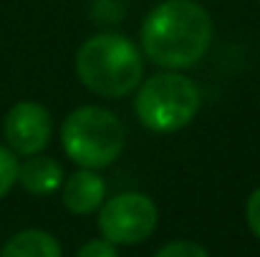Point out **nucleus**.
Wrapping results in <instances>:
<instances>
[{"mask_svg":"<svg viewBox=\"0 0 260 257\" xmlns=\"http://www.w3.org/2000/svg\"><path fill=\"white\" fill-rule=\"evenodd\" d=\"M157 204L142 192H121L101 204L99 230L114 245L144 242L157 230Z\"/></svg>","mask_w":260,"mask_h":257,"instance_id":"nucleus-5","label":"nucleus"},{"mask_svg":"<svg viewBox=\"0 0 260 257\" xmlns=\"http://www.w3.org/2000/svg\"><path fill=\"white\" fill-rule=\"evenodd\" d=\"M76 257H119L116 255V245L109 240H91L86 242Z\"/></svg>","mask_w":260,"mask_h":257,"instance_id":"nucleus-12","label":"nucleus"},{"mask_svg":"<svg viewBox=\"0 0 260 257\" xmlns=\"http://www.w3.org/2000/svg\"><path fill=\"white\" fill-rule=\"evenodd\" d=\"M142 56L121 33H99L81 43L76 74L88 91L104 98H121L142 84Z\"/></svg>","mask_w":260,"mask_h":257,"instance_id":"nucleus-2","label":"nucleus"},{"mask_svg":"<svg viewBox=\"0 0 260 257\" xmlns=\"http://www.w3.org/2000/svg\"><path fill=\"white\" fill-rule=\"evenodd\" d=\"M3 134L15 154L33 157L43 152L53 134V119L46 106L36 101H18L3 121Z\"/></svg>","mask_w":260,"mask_h":257,"instance_id":"nucleus-6","label":"nucleus"},{"mask_svg":"<svg viewBox=\"0 0 260 257\" xmlns=\"http://www.w3.org/2000/svg\"><path fill=\"white\" fill-rule=\"evenodd\" d=\"M18 181L25 192L46 197V194H53L63 184V167L51 157L33 154L30 159L18 164Z\"/></svg>","mask_w":260,"mask_h":257,"instance_id":"nucleus-8","label":"nucleus"},{"mask_svg":"<svg viewBox=\"0 0 260 257\" xmlns=\"http://www.w3.org/2000/svg\"><path fill=\"white\" fill-rule=\"evenodd\" d=\"M245 219H248V227L250 232L260 240V189H255L245 204Z\"/></svg>","mask_w":260,"mask_h":257,"instance_id":"nucleus-13","label":"nucleus"},{"mask_svg":"<svg viewBox=\"0 0 260 257\" xmlns=\"http://www.w3.org/2000/svg\"><path fill=\"white\" fill-rule=\"evenodd\" d=\"M0 257H61V245L43 230H23L5 242Z\"/></svg>","mask_w":260,"mask_h":257,"instance_id":"nucleus-9","label":"nucleus"},{"mask_svg":"<svg viewBox=\"0 0 260 257\" xmlns=\"http://www.w3.org/2000/svg\"><path fill=\"white\" fill-rule=\"evenodd\" d=\"M200 108V88L179 71L154 74L139 86L134 98L137 119L157 134L184 129Z\"/></svg>","mask_w":260,"mask_h":257,"instance_id":"nucleus-4","label":"nucleus"},{"mask_svg":"<svg viewBox=\"0 0 260 257\" xmlns=\"http://www.w3.org/2000/svg\"><path fill=\"white\" fill-rule=\"evenodd\" d=\"M139 38L152 63L167 71H184L210 51L212 18L194 0H165L149 10Z\"/></svg>","mask_w":260,"mask_h":257,"instance_id":"nucleus-1","label":"nucleus"},{"mask_svg":"<svg viewBox=\"0 0 260 257\" xmlns=\"http://www.w3.org/2000/svg\"><path fill=\"white\" fill-rule=\"evenodd\" d=\"M18 181V159L15 152L10 146L0 144V199L13 189V184Z\"/></svg>","mask_w":260,"mask_h":257,"instance_id":"nucleus-10","label":"nucleus"},{"mask_svg":"<svg viewBox=\"0 0 260 257\" xmlns=\"http://www.w3.org/2000/svg\"><path fill=\"white\" fill-rule=\"evenodd\" d=\"M106 199V181L96 174V169L74 171L63 181V204L74 214H91Z\"/></svg>","mask_w":260,"mask_h":257,"instance_id":"nucleus-7","label":"nucleus"},{"mask_svg":"<svg viewBox=\"0 0 260 257\" xmlns=\"http://www.w3.org/2000/svg\"><path fill=\"white\" fill-rule=\"evenodd\" d=\"M124 124L101 106H81L63 119L61 146L81 169H104L124 149Z\"/></svg>","mask_w":260,"mask_h":257,"instance_id":"nucleus-3","label":"nucleus"},{"mask_svg":"<svg viewBox=\"0 0 260 257\" xmlns=\"http://www.w3.org/2000/svg\"><path fill=\"white\" fill-rule=\"evenodd\" d=\"M154 257H210L200 245L194 242H187V240H177V242H170L165 245Z\"/></svg>","mask_w":260,"mask_h":257,"instance_id":"nucleus-11","label":"nucleus"}]
</instances>
